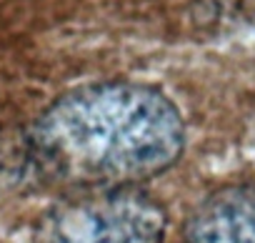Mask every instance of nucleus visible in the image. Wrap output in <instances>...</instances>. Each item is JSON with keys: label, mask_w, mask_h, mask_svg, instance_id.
<instances>
[{"label": "nucleus", "mask_w": 255, "mask_h": 243, "mask_svg": "<svg viewBox=\"0 0 255 243\" xmlns=\"http://www.w3.org/2000/svg\"><path fill=\"white\" fill-rule=\"evenodd\" d=\"M185 148L175 103L140 83L105 80L55 98L25 131L33 171L75 191L140 186Z\"/></svg>", "instance_id": "1"}, {"label": "nucleus", "mask_w": 255, "mask_h": 243, "mask_svg": "<svg viewBox=\"0 0 255 243\" xmlns=\"http://www.w3.org/2000/svg\"><path fill=\"white\" fill-rule=\"evenodd\" d=\"M165 228V208L140 186L90 188L50 206L33 243H163Z\"/></svg>", "instance_id": "2"}, {"label": "nucleus", "mask_w": 255, "mask_h": 243, "mask_svg": "<svg viewBox=\"0 0 255 243\" xmlns=\"http://www.w3.org/2000/svg\"><path fill=\"white\" fill-rule=\"evenodd\" d=\"M185 243H255V183H233L203 198L185 223Z\"/></svg>", "instance_id": "3"}]
</instances>
